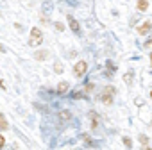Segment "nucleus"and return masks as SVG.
I'll return each mask as SVG.
<instances>
[{
  "label": "nucleus",
  "mask_w": 152,
  "mask_h": 150,
  "mask_svg": "<svg viewBox=\"0 0 152 150\" xmlns=\"http://www.w3.org/2000/svg\"><path fill=\"white\" fill-rule=\"evenodd\" d=\"M143 150H152V148H148L147 145H143Z\"/></svg>",
  "instance_id": "6ab92c4d"
},
{
  "label": "nucleus",
  "mask_w": 152,
  "mask_h": 150,
  "mask_svg": "<svg viewBox=\"0 0 152 150\" xmlns=\"http://www.w3.org/2000/svg\"><path fill=\"white\" fill-rule=\"evenodd\" d=\"M66 118H70V113H66V111L61 113V120H66Z\"/></svg>",
  "instance_id": "f3484780"
},
{
  "label": "nucleus",
  "mask_w": 152,
  "mask_h": 150,
  "mask_svg": "<svg viewBox=\"0 0 152 150\" xmlns=\"http://www.w3.org/2000/svg\"><path fill=\"white\" fill-rule=\"evenodd\" d=\"M56 29H57V31H64V25H63L61 22H56Z\"/></svg>",
  "instance_id": "4468645a"
},
{
  "label": "nucleus",
  "mask_w": 152,
  "mask_h": 150,
  "mask_svg": "<svg viewBox=\"0 0 152 150\" xmlns=\"http://www.w3.org/2000/svg\"><path fill=\"white\" fill-rule=\"evenodd\" d=\"M140 143L141 145H147L148 143V136L147 134H140Z\"/></svg>",
  "instance_id": "9b49d317"
},
{
  "label": "nucleus",
  "mask_w": 152,
  "mask_h": 150,
  "mask_svg": "<svg viewBox=\"0 0 152 150\" xmlns=\"http://www.w3.org/2000/svg\"><path fill=\"white\" fill-rule=\"evenodd\" d=\"M41 41H43V34H41V31H39L38 27H34V29L31 31V39H29V45H31V47H38Z\"/></svg>",
  "instance_id": "f257e3e1"
},
{
  "label": "nucleus",
  "mask_w": 152,
  "mask_h": 150,
  "mask_svg": "<svg viewBox=\"0 0 152 150\" xmlns=\"http://www.w3.org/2000/svg\"><path fill=\"white\" fill-rule=\"evenodd\" d=\"M86 71H88V64L84 61H79L77 64H75V68H73V73L77 75V77H83Z\"/></svg>",
  "instance_id": "f03ea898"
},
{
  "label": "nucleus",
  "mask_w": 152,
  "mask_h": 150,
  "mask_svg": "<svg viewBox=\"0 0 152 150\" xmlns=\"http://www.w3.org/2000/svg\"><path fill=\"white\" fill-rule=\"evenodd\" d=\"M54 7V4L52 2H45L43 6H41V9H43V13H50V9Z\"/></svg>",
  "instance_id": "1a4fd4ad"
},
{
  "label": "nucleus",
  "mask_w": 152,
  "mask_h": 150,
  "mask_svg": "<svg viewBox=\"0 0 152 150\" xmlns=\"http://www.w3.org/2000/svg\"><path fill=\"white\" fill-rule=\"evenodd\" d=\"M109 93H115V90L113 88H106V91L102 95V102H106V104H111L113 102V97H109Z\"/></svg>",
  "instance_id": "20e7f679"
},
{
  "label": "nucleus",
  "mask_w": 152,
  "mask_h": 150,
  "mask_svg": "<svg viewBox=\"0 0 152 150\" xmlns=\"http://www.w3.org/2000/svg\"><path fill=\"white\" fill-rule=\"evenodd\" d=\"M56 71H57V73H61V71H63V66H61V63H56Z\"/></svg>",
  "instance_id": "2eb2a0df"
},
{
  "label": "nucleus",
  "mask_w": 152,
  "mask_h": 150,
  "mask_svg": "<svg viewBox=\"0 0 152 150\" xmlns=\"http://www.w3.org/2000/svg\"><path fill=\"white\" fill-rule=\"evenodd\" d=\"M150 98H152V91H150Z\"/></svg>",
  "instance_id": "aec40b11"
},
{
  "label": "nucleus",
  "mask_w": 152,
  "mask_h": 150,
  "mask_svg": "<svg viewBox=\"0 0 152 150\" xmlns=\"http://www.w3.org/2000/svg\"><path fill=\"white\" fill-rule=\"evenodd\" d=\"M4 143H6V138L0 134V150H2V146H4Z\"/></svg>",
  "instance_id": "dca6fc26"
},
{
  "label": "nucleus",
  "mask_w": 152,
  "mask_h": 150,
  "mask_svg": "<svg viewBox=\"0 0 152 150\" xmlns=\"http://www.w3.org/2000/svg\"><path fill=\"white\" fill-rule=\"evenodd\" d=\"M150 61H152V55H150Z\"/></svg>",
  "instance_id": "412c9836"
},
{
  "label": "nucleus",
  "mask_w": 152,
  "mask_h": 150,
  "mask_svg": "<svg viewBox=\"0 0 152 150\" xmlns=\"http://www.w3.org/2000/svg\"><path fill=\"white\" fill-rule=\"evenodd\" d=\"M9 129V125H7V122H6V116L0 113V130H7Z\"/></svg>",
  "instance_id": "6e6552de"
},
{
  "label": "nucleus",
  "mask_w": 152,
  "mask_h": 150,
  "mask_svg": "<svg viewBox=\"0 0 152 150\" xmlns=\"http://www.w3.org/2000/svg\"><path fill=\"white\" fill-rule=\"evenodd\" d=\"M131 79H132V71H127V75L124 77V81H125L127 84H131Z\"/></svg>",
  "instance_id": "f8f14e48"
},
{
  "label": "nucleus",
  "mask_w": 152,
  "mask_h": 150,
  "mask_svg": "<svg viewBox=\"0 0 152 150\" xmlns=\"http://www.w3.org/2000/svg\"><path fill=\"white\" fill-rule=\"evenodd\" d=\"M34 57H36V59H45V57H48V50H41V52H38Z\"/></svg>",
  "instance_id": "9d476101"
},
{
  "label": "nucleus",
  "mask_w": 152,
  "mask_h": 150,
  "mask_svg": "<svg viewBox=\"0 0 152 150\" xmlns=\"http://www.w3.org/2000/svg\"><path fill=\"white\" fill-rule=\"evenodd\" d=\"M148 9V0H138V11H147Z\"/></svg>",
  "instance_id": "0eeeda50"
},
{
  "label": "nucleus",
  "mask_w": 152,
  "mask_h": 150,
  "mask_svg": "<svg viewBox=\"0 0 152 150\" xmlns=\"http://www.w3.org/2000/svg\"><path fill=\"white\" fill-rule=\"evenodd\" d=\"M68 23H70V27H72V31H73L75 34H81V27H79V22L75 20L73 16H68Z\"/></svg>",
  "instance_id": "7ed1b4c3"
},
{
  "label": "nucleus",
  "mask_w": 152,
  "mask_h": 150,
  "mask_svg": "<svg viewBox=\"0 0 152 150\" xmlns=\"http://www.w3.org/2000/svg\"><path fill=\"white\" fill-rule=\"evenodd\" d=\"M66 91H68V82H66V81L59 82V86H57V93L63 95V93H66Z\"/></svg>",
  "instance_id": "423d86ee"
},
{
  "label": "nucleus",
  "mask_w": 152,
  "mask_h": 150,
  "mask_svg": "<svg viewBox=\"0 0 152 150\" xmlns=\"http://www.w3.org/2000/svg\"><path fill=\"white\" fill-rule=\"evenodd\" d=\"M150 29H152V22H145V23H143L141 27H138V32H140L141 36H145V34H147V32H148Z\"/></svg>",
  "instance_id": "39448f33"
},
{
  "label": "nucleus",
  "mask_w": 152,
  "mask_h": 150,
  "mask_svg": "<svg viewBox=\"0 0 152 150\" xmlns=\"http://www.w3.org/2000/svg\"><path fill=\"white\" fill-rule=\"evenodd\" d=\"M0 52H6V47L4 45H0Z\"/></svg>",
  "instance_id": "a211bd4d"
},
{
  "label": "nucleus",
  "mask_w": 152,
  "mask_h": 150,
  "mask_svg": "<svg viewBox=\"0 0 152 150\" xmlns=\"http://www.w3.org/2000/svg\"><path fill=\"white\" fill-rule=\"evenodd\" d=\"M124 145H125L127 148H131V146H132V143H131V139H129V138H124Z\"/></svg>",
  "instance_id": "ddd939ff"
}]
</instances>
